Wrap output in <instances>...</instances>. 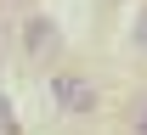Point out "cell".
<instances>
[{
	"mask_svg": "<svg viewBox=\"0 0 147 135\" xmlns=\"http://www.w3.org/2000/svg\"><path fill=\"white\" fill-rule=\"evenodd\" d=\"M51 101H57V113H96L102 107V90H96V79L85 73H51Z\"/></svg>",
	"mask_w": 147,
	"mask_h": 135,
	"instance_id": "6da1fadb",
	"label": "cell"
},
{
	"mask_svg": "<svg viewBox=\"0 0 147 135\" xmlns=\"http://www.w3.org/2000/svg\"><path fill=\"white\" fill-rule=\"evenodd\" d=\"M130 34H136V51H147V6L136 11V28H130Z\"/></svg>",
	"mask_w": 147,
	"mask_h": 135,
	"instance_id": "5b68a950",
	"label": "cell"
},
{
	"mask_svg": "<svg viewBox=\"0 0 147 135\" xmlns=\"http://www.w3.org/2000/svg\"><path fill=\"white\" fill-rule=\"evenodd\" d=\"M0 135H17V118H11V101L0 96Z\"/></svg>",
	"mask_w": 147,
	"mask_h": 135,
	"instance_id": "277c9868",
	"label": "cell"
},
{
	"mask_svg": "<svg viewBox=\"0 0 147 135\" xmlns=\"http://www.w3.org/2000/svg\"><path fill=\"white\" fill-rule=\"evenodd\" d=\"M130 135H147V96L130 107Z\"/></svg>",
	"mask_w": 147,
	"mask_h": 135,
	"instance_id": "3957f363",
	"label": "cell"
},
{
	"mask_svg": "<svg viewBox=\"0 0 147 135\" xmlns=\"http://www.w3.org/2000/svg\"><path fill=\"white\" fill-rule=\"evenodd\" d=\"M57 45H62V34H57V23L45 17V11H34V17L23 23V57H28V62L57 57Z\"/></svg>",
	"mask_w": 147,
	"mask_h": 135,
	"instance_id": "7a4b0ae2",
	"label": "cell"
}]
</instances>
